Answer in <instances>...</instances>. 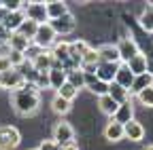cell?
<instances>
[{
	"mask_svg": "<svg viewBox=\"0 0 153 150\" xmlns=\"http://www.w3.org/2000/svg\"><path fill=\"white\" fill-rule=\"evenodd\" d=\"M7 70H11L9 59H7V57H0V72H7Z\"/></svg>",
	"mask_w": 153,
	"mask_h": 150,
	"instance_id": "37",
	"label": "cell"
},
{
	"mask_svg": "<svg viewBox=\"0 0 153 150\" xmlns=\"http://www.w3.org/2000/svg\"><path fill=\"white\" fill-rule=\"evenodd\" d=\"M38 150H60V146H57L53 140H43V144L38 146Z\"/></svg>",
	"mask_w": 153,
	"mask_h": 150,
	"instance_id": "36",
	"label": "cell"
},
{
	"mask_svg": "<svg viewBox=\"0 0 153 150\" xmlns=\"http://www.w3.org/2000/svg\"><path fill=\"white\" fill-rule=\"evenodd\" d=\"M111 121H113V123H119V125H126V123L134 121V106H132V102L121 104V106L117 108V112L113 114Z\"/></svg>",
	"mask_w": 153,
	"mask_h": 150,
	"instance_id": "13",
	"label": "cell"
},
{
	"mask_svg": "<svg viewBox=\"0 0 153 150\" xmlns=\"http://www.w3.org/2000/svg\"><path fill=\"white\" fill-rule=\"evenodd\" d=\"M51 49H53V51H51V57H53L57 64H64V61L70 57V53H68V42H55Z\"/></svg>",
	"mask_w": 153,
	"mask_h": 150,
	"instance_id": "25",
	"label": "cell"
},
{
	"mask_svg": "<svg viewBox=\"0 0 153 150\" xmlns=\"http://www.w3.org/2000/svg\"><path fill=\"white\" fill-rule=\"evenodd\" d=\"M83 74H85V72H83ZM85 87H87L91 93H96L98 97L108 93V85L102 83V80H98V78H96V74H85Z\"/></svg>",
	"mask_w": 153,
	"mask_h": 150,
	"instance_id": "15",
	"label": "cell"
},
{
	"mask_svg": "<svg viewBox=\"0 0 153 150\" xmlns=\"http://www.w3.org/2000/svg\"><path fill=\"white\" fill-rule=\"evenodd\" d=\"M24 15H26V19L34 21L36 26L49 23V17H47V11H45V2H24Z\"/></svg>",
	"mask_w": 153,
	"mask_h": 150,
	"instance_id": "3",
	"label": "cell"
},
{
	"mask_svg": "<svg viewBox=\"0 0 153 150\" xmlns=\"http://www.w3.org/2000/svg\"><path fill=\"white\" fill-rule=\"evenodd\" d=\"M87 49H89V45L85 42V40H74V42H68V53H70V57L72 59H76L81 64V57L87 53Z\"/></svg>",
	"mask_w": 153,
	"mask_h": 150,
	"instance_id": "22",
	"label": "cell"
},
{
	"mask_svg": "<svg viewBox=\"0 0 153 150\" xmlns=\"http://www.w3.org/2000/svg\"><path fill=\"white\" fill-rule=\"evenodd\" d=\"M98 64H100L98 51H96V49H87V53L81 57V68L83 66H98Z\"/></svg>",
	"mask_w": 153,
	"mask_h": 150,
	"instance_id": "31",
	"label": "cell"
},
{
	"mask_svg": "<svg viewBox=\"0 0 153 150\" xmlns=\"http://www.w3.org/2000/svg\"><path fill=\"white\" fill-rule=\"evenodd\" d=\"M106 95L113 97L119 106L126 104V102H130V93H128V89H123V87L117 85V83H111V85H108V93H106Z\"/></svg>",
	"mask_w": 153,
	"mask_h": 150,
	"instance_id": "19",
	"label": "cell"
},
{
	"mask_svg": "<svg viewBox=\"0 0 153 150\" xmlns=\"http://www.w3.org/2000/svg\"><path fill=\"white\" fill-rule=\"evenodd\" d=\"M60 150H79V146L72 142V144H68V146H64V148H60Z\"/></svg>",
	"mask_w": 153,
	"mask_h": 150,
	"instance_id": "38",
	"label": "cell"
},
{
	"mask_svg": "<svg viewBox=\"0 0 153 150\" xmlns=\"http://www.w3.org/2000/svg\"><path fill=\"white\" fill-rule=\"evenodd\" d=\"M153 85V72H145V74H138V76H134L132 85H130V95H138V93L147 87Z\"/></svg>",
	"mask_w": 153,
	"mask_h": 150,
	"instance_id": "10",
	"label": "cell"
},
{
	"mask_svg": "<svg viewBox=\"0 0 153 150\" xmlns=\"http://www.w3.org/2000/svg\"><path fill=\"white\" fill-rule=\"evenodd\" d=\"M2 9H7L9 13H15V11H22L24 9V2H19V0H4Z\"/></svg>",
	"mask_w": 153,
	"mask_h": 150,
	"instance_id": "34",
	"label": "cell"
},
{
	"mask_svg": "<svg viewBox=\"0 0 153 150\" xmlns=\"http://www.w3.org/2000/svg\"><path fill=\"white\" fill-rule=\"evenodd\" d=\"M53 142L60 148H64V146H68V144L74 142V129L70 127V123L62 121V123H57L53 127Z\"/></svg>",
	"mask_w": 153,
	"mask_h": 150,
	"instance_id": "6",
	"label": "cell"
},
{
	"mask_svg": "<svg viewBox=\"0 0 153 150\" xmlns=\"http://www.w3.org/2000/svg\"><path fill=\"white\" fill-rule=\"evenodd\" d=\"M76 93H79V91H76L70 83H64L60 89H57V95H60V97H64V100H68V102H72L74 97H76Z\"/></svg>",
	"mask_w": 153,
	"mask_h": 150,
	"instance_id": "32",
	"label": "cell"
},
{
	"mask_svg": "<svg viewBox=\"0 0 153 150\" xmlns=\"http://www.w3.org/2000/svg\"><path fill=\"white\" fill-rule=\"evenodd\" d=\"M24 21H26V15H24V9H22V11L9 13V15H7V19L2 21V28H4L7 32H11V34H13V32H17V28L22 26Z\"/></svg>",
	"mask_w": 153,
	"mask_h": 150,
	"instance_id": "16",
	"label": "cell"
},
{
	"mask_svg": "<svg viewBox=\"0 0 153 150\" xmlns=\"http://www.w3.org/2000/svg\"><path fill=\"white\" fill-rule=\"evenodd\" d=\"M53 57H51V51H43L41 55H36V57L30 61L32 64V68L38 72V74H41V72H49L51 68H53Z\"/></svg>",
	"mask_w": 153,
	"mask_h": 150,
	"instance_id": "12",
	"label": "cell"
},
{
	"mask_svg": "<svg viewBox=\"0 0 153 150\" xmlns=\"http://www.w3.org/2000/svg\"><path fill=\"white\" fill-rule=\"evenodd\" d=\"M117 68H119V64H104V61H100L98 68H96V78L102 80V83H106V85H111L115 80Z\"/></svg>",
	"mask_w": 153,
	"mask_h": 150,
	"instance_id": "9",
	"label": "cell"
},
{
	"mask_svg": "<svg viewBox=\"0 0 153 150\" xmlns=\"http://www.w3.org/2000/svg\"><path fill=\"white\" fill-rule=\"evenodd\" d=\"M36 30H38V26L34 23V21H30V19H26L22 26L17 28V34L19 36H24V38H28L30 42H32V38H34V34H36Z\"/></svg>",
	"mask_w": 153,
	"mask_h": 150,
	"instance_id": "28",
	"label": "cell"
},
{
	"mask_svg": "<svg viewBox=\"0 0 153 150\" xmlns=\"http://www.w3.org/2000/svg\"><path fill=\"white\" fill-rule=\"evenodd\" d=\"M145 150H153V146H147V148H145Z\"/></svg>",
	"mask_w": 153,
	"mask_h": 150,
	"instance_id": "39",
	"label": "cell"
},
{
	"mask_svg": "<svg viewBox=\"0 0 153 150\" xmlns=\"http://www.w3.org/2000/svg\"><path fill=\"white\" fill-rule=\"evenodd\" d=\"M49 26H51V30L55 32V36H66V34L74 32L76 21H74V15H72V13H66V15L60 17V19L49 21Z\"/></svg>",
	"mask_w": 153,
	"mask_h": 150,
	"instance_id": "8",
	"label": "cell"
},
{
	"mask_svg": "<svg viewBox=\"0 0 153 150\" xmlns=\"http://www.w3.org/2000/svg\"><path fill=\"white\" fill-rule=\"evenodd\" d=\"M66 83H70L76 91L83 89V87H85V74H83V70L79 68V70H70V72H66Z\"/></svg>",
	"mask_w": 153,
	"mask_h": 150,
	"instance_id": "27",
	"label": "cell"
},
{
	"mask_svg": "<svg viewBox=\"0 0 153 150\" xmlns=\"http://www.w3.org/2000/svg\"><path fill=\"white\" fill-rule=\"evenodd\" d=\"M138 21H140V26H143L145 32H153V4L143 11V15H140Z\"/></svg>",
	"mask_w": 153,
	"mask_h": 150,
	"instance_id": "30",
	"label": "cell"
},
{
	"mask_svg": "<svg viewBox=\"0 0 153 150\" xmlns=\"http://www.w3.org/2000/svg\"><path fill=\"white\" fill-rule=\"evenodd\" d=\"M47 76H49V87L55 89V91L66 83V74H64L60 68H51V70L47 72Z\"/></svg>",
	"mask_w": 153,
	"mask_h": 150,
	"instance_id": "26",
	"label": "cell"
},
{
	"mask_svg": "<svg viewBox=\"0 0 153 150\" xmlns=\"http://www.w3.org/2000/svg\"><path fill=\"white\" fill-rule=\"evenodd\" d=\"M32 42L28 38H24V36H19L17 32L11 34V38H9V49L11 51H19V53H26V49L30 47Z\"/></svg>",
	"mask_w": 153,
	"mask_h": 150,
	"instance_id": "23",
	"label": "cell"
},
{
	"mask_svg": "<svg viewBox=\"0 0 153 150\" xmlns=\"http://www.w3.org/2000/svg\"><path fill=\"white\" fill-rule=\"evenodd\" d=\"M132 80H134V74L128 70V66H126V64H119L117 74H115V80H113V83H117V85H121L123 89H128V91H130Z\"/></svg>",
	"mask_w": 153,
	"mask_h": 150,
	"instance_id": "20",
	"label": "cell"
},
{
	"mask_svg": "<svg viewBox=\"0 0 153 150\" xmlns=\"http://www.w3.org/2000/svg\"><path fill=\"white\" fill-rule=\"evenodd\" d=\"M104 138H106L108 142H119V140H123V125L111 121V123L104 127Z\"/></svg>",
	"mask_w": 153,
	"mask_h": 150,
	"instance_id": "21",
	"label": "cell"
},
{
	"mask_svg": "<svg viewBox=\"0 0 153 150\" xmlns=\"http://www.w3.org/2000/svg\"><path fill=\"white\" fill-rule=\"evenodd\" d=\"M98 106H100V110L104 112V114L111 116V119H113V114H115L117 108H119V104L115 102L113 97H108V95H100V97H98Z\"/></svg>",
	"mask_w": 153,
	"mask_h": 150,
	"instance_id": "24",
	"label": "cell"
},
{
	"mask_svg": "<svg viewBox=\"0 0 153 150\" xmlns=\"http://www.w3.org/2000/svg\"><path fill=\"white\" fill-rule=\"evenodd\" d=\"M96 51H98L100 61H104V64H119V53H117V47L115 45H102Z\"/></svg>",
	"mask_w": 153,
	"mask_h": 150,
	"instance_id": "17",
	"label": "cell"
},
{
	"mask_svg": "<svg viewBox=\"0 0 153 150\" xmlns=\"http://www.w3.org/2000/svg\"><path fill=\"white\" fill-rule=\"evenodd\" d=\"M22 142V135H19V131L11 125H2L0 127V150H13L19 146Z\"/></svg>",
	"mask_w": 153,
	"mask_h": 150,
	"instance_id": "5",
	"label": "cell"
},
{
	"mask_svg": "<svg viewBox=\"0 0 153 150\" xmlns=\"http://www.w3.org/2000/svg\"><path fill=\"white\" fill-rule=\"evenodd\" d=\"M136 97H138V102H140L143 106L153 108V85H151V87H147V89H143Z\"/></svg>",
	"mask_w": 153,
	"mask_h": 150,
	"instance_id": "33",
	"label": "cell"
},
{
	"mask_svg": "<svg viewBox=\"0 0 153 150\" xmlns=\"http://www.w3.org/2000/svg\"><path fill=\"white\" fill-rule=\"evenodd\" d=\"M11 100H13V110L19 116H32L41 106V93L34 85H24L22 89L13 91Z\"/></svg>",
	"mask_w": 153,
	"mask_h": 150,
	"instance_id": "1",
	"label": "cell"
},
{
	"mask_svg": "<svg viewBox=\"0 0 153 150\" xmlns=\"http://www.w3.org/2000/svg\"><path fill=\"white\" fill-rule=\"evenodd\" d=\"M24 85H26V80H24V76H22V72H19V70L11 68L7 72H0V87H2V89L17 91V89H22Z\"/></svg>",
	"mask_w": 153,
	"mask_h": 150,
	"instance_id": "7",
	"label": "cell"
},
{
	"mask_svg": "<svg viewBox=\"0 0 153 150\" xmlns=\"http://www.w3.org/2000/svg\"><path fill=\"white\" fill-rule=\"evenodd\" d=\"M51 106H53V112H57V114H66V112H70L72 102H68V100H64L60 95H55L53 102H51Z\"/></svg>",
	"mask_w": 153,
	"mask_h": 150,
	"instance_id": "29",
	"label": "cell"
},
{
	"mask_svg": "<svg viewBox=\"0 0 153 150\" xmlns=\"http://www.w3.org/2000/svg\"><path fill=\"white\" fill-rule=\"evenodd\" d=\"M123 138L132 140V142H140L145 138V127L138 121H130L123 125Z\"/></svg>",
	"mask_w": 153,
	"mask_h": 150,
	"instance_id": "14",
	"label": "cell"
},
{
	"mask_svg": "<svg viewBox=\"0 0 153 150\" xmlns=\"http://www.w3.org/2000/svg\"><path fill=\"white\" fill-rule=\"evenodd\" d=\"M45 11H47L49 21H53V19H60L62 15H66L68 13V7H66V2L53 0V2H45Z\"/></svg>",
	"mask_w": 153,
	"mask_h": 150,
	"instance_id": "18",
	"label": "cell"
},
{
	"mask_svg": "<svg viewBox=\"0 0 153 150\" xmlns=\"http://www.w3.org/2000/svg\"><path fill=\"white\" fill-rule=\"evenodd\" d=\"M128 70L134 74V76H138V74H145L149 72V59H147V55L145 53H138V55H134V57L126 64Z\"/></svg>",
	"mask_w": 153,
	"mask_h": 150,
	"instance_id": "11",
	"label": "cell"
},
{
	"mask_svg": "<svg viewBox=\"0 0 153 150\" xmlns=\"http://www.w3.org/2000/svg\"><path fill=\"white\" fill-rule=\"evenodd\" d=\"M34 87H36V89H45V87H49V76H47V72H41V74H38V78H36Z\"/></svg>",
	"mask_w": 153,
	"mask_h": 150,
	"instance_id": "35",
	"label": "cell"
},
{
	"mask_svg": "<svg viewBox=\"0 0 153 150\" xmlns=\"http://www.w3.org/2000/svg\"><path fill=\"white\" fill-rule=\"evenodd\" d=\"M115 47H117V53H119V64H128L134 55L140 53L136 40H134L132 36H123V38L119 40V45H115Z\"/></svg>",
	"mask_w": 153,
	"mask_h": 150,
	"instance_id": "4",
	"label": "cell"
},
{
	"mask_svg": "<svg viewBox=\"0 0 153 150\" xmlns=\"http://www.w3.org/2000/svg\"><path fill=\"white\" fill-rule=\"evenodd\" d=\"M55 40H57V36H55V32L51 30V26H49V23H43V26H38L34 38H32V45L38 47L41 51H47V49H51V47L55 45Z\"/></svg>",
	"mask_w": 153,
	"mask_h": 150,
	"instance_id": "2",
	"label": "cell"
}]
</instances>
